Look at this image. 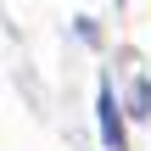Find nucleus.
Masks as SVG:
<instances>
[{"label":"nucleus","instance_id":"1","mask_svg":"<svg viewBox=\"0 0 151 151\" xmlns=\"http://www.w3.org/2000/svg\"><path fill=\"white\" fill-rule=\"evenodd\" d=\"M101 140L112 151L129 146V140H123V112H118V101H112V84H101Z\"/></svg>","mask_w":151,"mask_h":151}]
</instances>
